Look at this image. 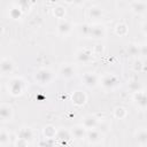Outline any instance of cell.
Listing matches in <instances>:
<instances>
[{
	"instance_id": "obj_1",
	"label": "cell",
	"mask_w": 147,
	"mask_h": 147,
	"mask_svg": "<svg viewBox=\"0 0 147 147\" xmlns=\"http://www.w3.org/2000/svg\"><path fill=\"white\" fill-rule=\"evenodd\" d=\"M25 90V82L22 77H13L8 82V92L13 96L22 95Z\"/></svg>"
},
{
	"instance_id": "obj_2",
	"label": "cell",
	"mask_w": 147,
	"mask_h": 147,
	"mask_svg": "<svg viewBox=\"0 0 147 147\" xmlns=\"http://www.w3.org/2000/svg\"><path fill=\"white\" fill-rule=\"evenodd\" d=\"M54 78V75L52 72V70H49L48 68H40L37 70L36 75H34V79L38 84L40 85H47L49 84Z\"/></svg>"
},
{
	"instance_id": "obj_3",
	"label": "cell",
	"mask_w": 147,
	"mask_h": 147,
	"mask_svg": "<svg viewBox=\"0 0 147 147\" xmlns=\"http://www.w3.org/2000/svg\"><path fill=\"white\" fill-rule=\"evenodd\" d=\"M99 83L101 84V86H102L103 88L110 90V88H114V87L117 85L118 79H117V77H116L115 75H113V74H106V75H103V76L100 78Z\"/></svg>"
},
{
	"instance_id": "obj_4",
	"label": "cell",
	"mask_w": 147,
	"mask_h": 147,
	"mask_svg": "<svg viewBox=\"0 0 147 147\" xmlns=\"http://www.w3.org/2000/svg\"><path fill=\"white\" fill-rule=\"evenodd\" d=\"M106 36V29L101 24H90V30H88V37L92 39H101Z\"/></svg>"
},
{
	"instance_id": "obj_5",
	"label": "cell",
	"mask_w": 147,
	"mask_h": 147,
	"mask_svg": "<svg viewBox=\"0 0 147 147\" xmlns=\"http://www.w3.org/2000/svg\"><path fill=\"white\" fill-rule=\"evenodd\" d=\"M82 80H83V84H84L86 87L93 88V87L98 86L100 78H99V76H98L96 74H94V72H86V74L83 75Z\"/></svg>"
},
{
	"instance_id": "obj_6",
	"label": "cell",
	"mask_w": 147,
	"mask_h": 147,
	"mask_svg": "<svg viewBox=\"0 0 147 147\" xmlns=\"http://www.w3.org/2000/svg\"><path fill=\"white\" fill-rule=\"evenodd\" d=\"M132 100L140 109H145L147 106V96H146V92L144 90L134 91L133 95H132Z\"/></svg>"
},
{
	"instance_id": "obj_7",
	"label": "cell",
	"mask_w": 147,
	"mask_h": 147,
	"mask_svg": "<svg viewBox=\"0 0 147 147\" xmlns=\"http://www.w3.org/2000/svg\"><path fill=\"white\" fill-rule=\"evenodd\" d=\"M93 57L92 49L88 48H82L76 53V60L80 63H88Z\"/></svg>"
},
{
	"instance_id": "obj_8",
	"label": "cell",
	"mask_w": 147,
	"mask_h": 147,
	"mask_svg": "<svg viewBox=\"0 0 147 147\" xmlns=\"http://www.w3.org/2000/svg\"><path fill=\"white\" fill-rule=\"evenodd\" d=\"M59 74L63 79H70L76 75V69H75V67L72 64L65 63V64L60 67Z\"/></svg>"
},
{
	"instance_id": "obj_9",
	"label": "cell",
	"mask_w": 147,
	"mask_h": 147,
	"mask_svg": "<svg viewBox=\"0 0 147 147\" xmlns=\"http://www.w3.org/2000/svg\"><path fill=\"white\" fill-rule=\"evenodd\" d=\"M71 101H72V103H74L75 106L82 107V106H84L85 102L87 101V96H86L85 92L77 90V91H75V92L71 94Z\"/></svg>"
},
{
	"instance_id": "obj_10",
	"label": "cell",
	"mask_w": 147,
	"mask_h": 147,
	"mask_svg": "<svg viewBox=\"0 0 147 147\" xmlns=\"http://www.w3.org/2000/svg\"><path fill=\"white\" fill-rule=\"evenodd\" d=\"M14 70V62L9 57H3L0 60V72L2 75L11 74Z\"/></svg>"
},
{
	"instance_id": "obj_11",
	"label": "cell",
	"mask_w": 147,
	"mask_h": 147,
	"mask_svg": "<svg viewBox=\"0 0 147 147\" xmlns=\"http://www.w3.org/2000/svg\"><path fill=\"white\" fill-rule=\"evenodd\" d=\"M99 124V118L94 115H86L83 118V123L82 125L86 129V130H91V129H95Z\"/></svg>"
},
{
	"instance_id": "obj_12",
	"label": "cell",
	"mask_w": 147,
	"mask_h": 147,
	"mask_svg": "<svg viewBox=\"0 0 147 147\" xmlns=\"http://www.w3.org/2000/svg\"><path fill=\"white\" fill-rule=\"evenodd\" d=\"M13 118V108L9 105L1 103L0 105V119L10 121Z\"/></svg>"
},
{
	"instance_id": "obj_13",
	"label": "cell",
	"mask_w": 147,
	"mask_h": 147,
	"mask_svg": "<svg viewBox=\"0 0 147 147\" xmlns=\"http://www.w3.org/2000/svg\"><path fill=\"white\" fill-rule=\"evenodd\" d=\"M131 10L137 14V15H141L146 11V2L144 0H134L133 2H131Z\"/></svg>"
},
{
	"instance_id": "obj_14",
	"label": "cell",
	"mask_w": 147,
	"mask_h": 147,
	"mask_svg": "<svg viewBox=\"0 0 147 147\" xmlns=\"http://www.w3.org/2000/svg\"><path fill=\"white\" fill-rule=\"evenodd\" d=\"M86 132L87 130L83 126V125H75L74 127H71L70 130V133L72 136V138L75 139H78V140H82L86 137Z\"/></svg>"
},
{
	"instance_id": "obj_15",
	"label": "cell",
	"mask_w": 147,
	"mask_h": 147,
	"mask_svg": "<svg viewBox=\"0 0 147 147\" xmlns=\"http://www.w3.org/2000/svg\"><path fill=\"white\" fill-rule=\"evenodd\" d=\"M71 30H72V25H71V23H70L69 21H67V20H61V21L59 22V24H57V32H59L60 34L65 36V34H68Z\"/></svg>"
},
{
	"instance_id": "obj_16",
	"label": "cell",
	"mask_w": 147,
	"mask_h": 147,
	"mask_svg": "<svg viewBox=\"0 0 147 147\" xmlns=\"http://www.w3.org/2000/svg\"><path fill=\"white\" fill-rule=\"evenodd\" d=\"M55 138H56V140H59L60 142L65 144V142H68V141L72 138V136H71V133H70V131H69V130L61 129V130H57V131H56Z\"/></svg>"
},
{
	"instance_id": "obj_17",
	"label": "cell",
	"mask_w": 147,
	"mask_h": 147,
	"mask_svg": "<svg viewBox=\"0 0 147 147\" xmlns=\"http://www.w3.org/2000/svg\"><path fill=\"white\" fill-rule=\"evenodd\" d=\"M90 142L94 144V142H98L100 139H101V133L99 130H95V129H91V130H87L86 132V137H85Z\"/></svg>"
},
{
	"instance_id": "obj_18",
	"label": "cell",
	"mask_w": 147,
	"mask_h": 147,
	"mask_svg": "<svg viewBox=\"0 0 147 147\" xmlns=\"http://www.w3.org/2000/svg\"><path fill=\"white\" fill-rule=\"evenodd\" d=\"M17 137L23 138V139H25L28 141H31L32 138H33V131L28 126H23V127L20 129V131L17 133Z\"/></svg>"
},
{
	"instance_id": "obj_19",
	"label": "cell",
	"mask_w": 147,
	"mask_h": 147,
	"mask_svg": "<svg viewBox=\"0 0 147 147\" xmlns=\"http://www.w3.org/2000/svg\"><path fill=\"white\" fill-rule=\"evenodd\" d=\"M87 15L90 16V18L98 20V18H100V17L103 15V11H102V9H101L100 7H98V6H92V7H90L88 10H87Z\"/></svg>"
},
{
	"instance_id": "obj_20",
	"label": "cell",
	"mask_w": 147,
	"mask_h": 147,
	"mask_svg": "<svg viewBox=\"0 0 147 147\" xmlns=\"http://www.w3.org/2000/svg\"><path fill=\"white\" fill-rule=\"evenodd\" d=\"M115 33L117 36H119V37H124V36H126L129 33V26L123 22L117 23L116 26H115Z\"/></svg>"
},
{
	"instance_id": "obj_21",
	"label": "cell",
	"mask_w": 147,
	"mask_h": 147,
	"mask_svg": "<svg viewBox=\"0 0 147 147\" xmlns=\"http://www.w3.org/2000/svg\"><path fill=\"white\" fill-rule=\"evenodd\" d=\"M136 139H137L139 145L145 146L147 144V131H146V129L138 130V132L136 133Z\"/></svg>"
},
{
	"instance_id": "obj_22",
	"label": "cell",
	"mask_w": 147,
	"mask_h": 147,
	"mask_svg": "<svg viewBox=\"0 0 147 147\" xmlns=\"http://www.w3.org/2000/svg\"><path fill=\"white\" fill-rule=\"evenodd\" d=\"M56 129L53 126V125H46L42 130V133L45 136L46 139H55V134H56Z\"/></svg>"
},
{
	"instance_id": "obj_23",
	"label": "cell",
	"mask_w": 147,
	"mask_h": 147,
	"mask_svg": "<svg viewBox=\"0 0 147 147\" xmlns=\"http://www.w3.org/2000/svg\"><path fill=\"white\" fill-rule=\"evenodd\" d=\"M22 15H23L22 9L18 8L16 5L13 6V7L9 9V16H10V18H13V20H20V18L22 17Z\"/></svg>"
},
{
	"instance_id": "obj_24",
	"label": "cell",
	"mask_w": 147,
	"mask_h": 147,
	"mask_svg": "<svg viewBox=\"0 0 147 147\" xmlns=\"http://www.w3.org/2000/svg\"><path fill=\"white\" fill-rule=\"evenodd\" d=\"M126 115H127V111H126V109H125L124 107H122V106H117V107L114 109V117L117 118V119H123V118L126 117Z\"/></svg>"
},
{
	"instance_id": "obj_25",
	"label": "cell",
	"mask_w": 147,
	"mask_h": 147,
	"mask_svg": "<svg viewBox=\"0 0 147 147\" xmlns=\"http://www.w3.org/2000/svg\"><path fill=\"white\" fill-rule=\"evenodd\" d=\"M53 15L56 17V18H60V20H63L64 16H65V9L64 7L62 6H56L53 8Z\"/></svg>"
},
{
	"instance_id": "obj_26",
	"label": "cell",
	"mask_w": 147,
	"mask_h": 147,
	"mask_svg": "<svg viewBox=\"0 0 147 147\" xmlns=\"http://www.w3.org/2000/svg\"><path fill=\"white\" fill-rule=\"evenodd\" d=\"M127 54L131 55V56H137L139 55V52H140V45H137V44H130L127 46Z\"/></svg>"
},
{
	"instance_id": "obj_27",
	"label": "cell",
	"mask_w": 147,
	"mask_h": 147,
	"mask_svg": "<svg viewBox=\"0 0 147 147\" xmlns=\"http://www.w3.org/2000/svg\"><path fill=\"white\" fill-rule=\"evenodd\" d=\"M16 6L22 9V11H26L31 8V0H17Z\"/></svg>"
},
{
	"instance_id": "obj_28",
	"label": "cell",
	"mask_w": 147,
	"mask_h": 147,
	"mask_svg": "<svg viewBox=\"0 0 147 147\" xmlns=\"http://www.w3.org/2000/svg\"><path fill=\"white\" fill-rule=\"evenodd\" d=\"M88 30H90V24L84 23V24H80L78 26V32L83 37H88Z\"/></svg>"
},
{
	"instance_id": "obj_29",
	"label": "cell",
	"mask_w": 147,
	"mask_h": 147,
	"mask_svg": "<svg viewBox=\"0 0 147 147\" xmlns=\"http://www.w3.org/2000/svg\"><path fill=\"white\" fill-rule=\"evenodd\" d=\"M9 142V133L6 130H0V145H6Z\"/></svg>"
},
{
	"instance_id": "obj_30",
	"label": "cell",
	"mask_w": 147,
	"mask_h": 147,
	"mask_svg": "<svg viewBox=\"0 0 147 147\" xmlns=\"http://www.w3.org/2000/svg\"><path fill=\"white\" fill-rule=\"evenodd\" d=\"M92 52H93V55H101V54L103 53V46L100 45V44H96V45L93 47Z\"/></svg>"
},
{
	"instance_id": "obj_31",
	"label": "cell",
	"mask_w": 147,
	"mask_h": 147,
	"mask_svg": "<svg viewBox=\"0 0 147 147\" xmlns=\"http://www.w3.org/2000/svg\"><path fill=\"white\" fill-rule=\"evenodd\" d=\"M144 69V62L141 60H136L133 64V70L134 71H141Z\"/></svg>"
},
{
	"instance_id": "obj_32",
	"label": "cell",
	"mask_w": 147,
	"mask_h": 147,
	"mask_svg": "<svg viewBox=\"0 0 147 147\" xmlns=\"http://www.w3.org/2000/svg\"><path fill=\"white\" fill-rule=\"evenodd\" d=\"M29 144H30V141H28V140H25L23 138H20V137H17L16 141L14 142L15 146H28Z\"/></svg>"
},
{
	"instance_id": "obj_33",
	"label": "cell",
	"mask_w": 147,
	"mask_h": 147,
	"mask_svg": "<svg viewBox=\"0 0 147 147\" xmlns=\"http://www.w3.org/2000/svg\"><path fill=\"white\" fill-rule=\"evenodd\" d=\"M130 88L134 92V91H138V90H140V85L137 83V82H133V83H131L130 84Z\"/></svg>"
},
{
	"instance_id": "obj_34",
	"label": "cell",
	"mask_w": 147,
	"mask_h": 147,
	"mask_svg": "<svg viewBox=\"0 0 147 147\" xmlns=\"http://www.w3.org/2000/svg\"><path fill=\"white\" fill-rule=\"evenodd\" d=\"M146 53H147V49H146V45L144 44V45H140V52H139V55H142V56H145L146 55Z\"/></svg>"
},
{
	"instance_id": "obj_35",
	"label": "cell",
	"mask_w": 147,
	"mask_h": 147,
	"mask_svg": "<svg viewBox=\"0 0 147 147\" xmlns=\"http://www.w3.org/2000/svg\"><path fill=\"white\" fill-rule=\"evenodd\" d=\"M74 3H75V5L80 6V5H83V3H84V0H74Z\"/></svg>"
},
{
	"instance_id": "obj_36",
	"label": "cell",
	"mask_w": 147,
	"mask_h": 147,
	"mask_svg": "<svg viewBox=\"0 0 147 147\" xmlns=\"http://www.w3.org/2000/svg\"><path fill=\"white\" fill-rule=\"evenodd\" d=\"M3 31H5V30H3V26H2V25H0V36L3 33Z\"/></svg>"
},
{
	"instance_id": "obj_37",
	"label": "cell",
	"mask_w": 147,
	"mask_h": 147,
	"mask_svg": "<svg viewBox=\"0 0 147 147\" xmlns=\"http://www.w3.org/2000/svg\"><path fill=\"white\" fill-rule=\"evenodd\" d=\"M142 31L146 32V23H142Z\"/></svg>"
},
{
	"instance_id": "obj_38",
	"label": "cell",
	"mask_w": 147,
	"mask_h": 147,
	"mask_svg": "<svg viewBox=\"0 0 147 147\" xmlns=\"http://www.w3.org/2000/svg\"><path fill=\"white\" fill-rule=\"evenodd\" d=\"M67 3H74V0H64Z\"/></svg>"
}]
</instances>
